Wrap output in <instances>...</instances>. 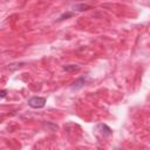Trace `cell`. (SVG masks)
I'll list each match as a JSON object with an SVG mask.
<instances>
[{
    "mask_svg": "<svg viewBox=\"0 0 150 150\" xmlns=\"http://www.w3.org/2000/svg\"><path fill=\"white\" fill-rule=\"evenodd\" d=\"M46 97H40V96H33L30 97L27 103L30 108H34V109H40V108H43L46 105Z\"/></svg>",
    "mask_w": 150,
    "mask_h": 150,
    "instance_id": "6da1fadb",
    "label": "cell"
},
{
    "mask_svg": "<svg viewBox=\"0 0 150 150\" xmlns=\"http://www.w3.org/2000/svg\"><path fill=\"white\" fill-rule=\"evenodd\" d=\"M86 80H87L86 76H81L80 79H77V80L70 86V89H71V90H79V89H81V88L84 86Z\"/></svg>",
    "mask_w": 150,
    "mask_h": 150,
    "instance_id": "7a4b0ae2",
    "label": "cell"
},
{
    "mask_svg": "<svg viewBox=\"0 0 150 150\" xmlns=\"http://www.w3.org/2000/svg\"><path fill=\"white\" fill-rule=\"evenodd\" d=\"M96 128H100V129H102V134L104 135V136H109V135H111V132H112V130L107 125V124H103V123H100V124H97L96 125Z\"/></svg>",
    "mask_w": 150,
    "mask_h": 150,
    "instance_id": "3957f363",
    "label": "cell"
},
{
    "mask_svg": "<svg viewBox=\"0 0 150 150\" xmlns=\"http://www.w3.org/2000/svg\"><path fill=\"white\" fill-rule=\"evenodd\" d=\"M89 8H90V6H89V5H86V4L75 5V6H74V12H83V11L89 9Z\"/></svg>",
    "mask_w": 150,
    "mask_h": 150,
    "instance_id": "277c9868",
    "label": "cell"
},
{
    "mask_svg": "<svg viewBox=\"0 0 150 150\" xmlns=\"http://www.w3.org/2000/svg\"><path fill=\"white\" fill-rule=\"evenodd\" d=\"M80 69V66L77 64H67V66H63V70L66 71H75V70H79Z\"/></svg>",
    "mask_w": 150,
    "mask_h": 150,
    "instance_id": "5b68a950",
    "label": "cell"
},
{
    "mask_svg": "<svg viewBox=\"0 0 150 150\" xmlns=\"http://www.w3.org/2000/svg\"><path fill=\"white\" fill-rule=\"evenodd\" d=\"M75 14V12L74 11H70V12H66V13H63L59 19H57V21H62V20H64V19H68V18H70V16H73Z\"/></svg>",
    "mask_w": 150,
    "mask_h": 150,
    "instance_id": "8992f818",
    "label": "cell"
},
{
    "mask_svg": "<svg viewBox=\"0 0 150 150\" xmlns=\"http://www.w3.org/2000/svg\"><path fill=\"white\" fill-rule=\"evenodd\" d=\"M6 95H7V90H6V89H4V90L1 91V98H5V97H6Z\"/></svg>",
    "mask_w": 150,
    "mask_h": 150,
    "instance_id": "52a82bcc",
    "label": "cell"
}]
</instances>
